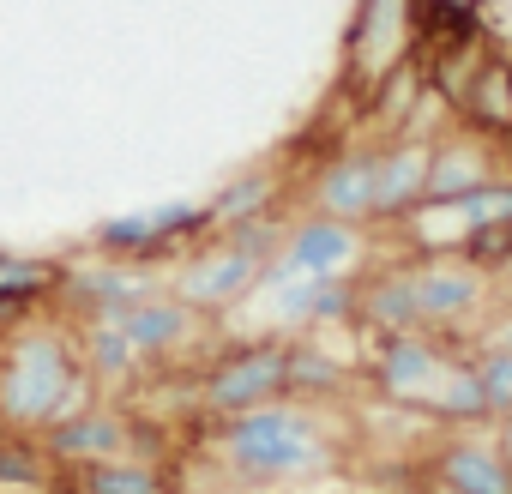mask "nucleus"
<instances>
[{"label":"nucleus","mask_w":512,"mask_h":494,"mask_svg":"<svg viewBox=\"0 0 512 494\" xmlns=\"http://www.w3.org/2000/svg\"><path fill=\"white\" fill-rule=\"evenodd\" d=\"M199 452L223 470L229 494H241V488H302V482H320L344 464L332 410L302 404V398H278V404H260V410L205 422Z\"/></svg>","instance_id":"1"},{"label":"nucleus","mask_w":512,"mask_h":494,"mask_svg":"<svg viewBox=\"0 0 512 494\" xmlns=\"http://www.w3.org/2000/svg\"><path fill=\"white\" fill-rule=\"evenodd\" d=\"M422 422H428L434 434H464V428H494V410H488V398H482V380H476V368H470V356H458V362L446 368V380H440V392H434V404L422 410Z\"/></svg>","instance_id":"20"},{"label":"nucleus","mask_w":512,"mask_h":494,"mask_svg":"<svg viewBox=\"0 0 512 494\" xmlns=\"http://www.w3.org/2000/svg\"><path fill=\"white\" fill-rule=\"evenodd\" d=\"M73 326V344H79V362H85V374H91V386L103 392V398H133L139 392V380H151V368H145V356L121 338V326H109V320H67Z\"/></svg>","instance_id":"16"},{"label":"nucleus","mask_w":512,"mask_h":494,"mask_svg":"<svg viewBox=\"0 0 512 494\" xmlns=\"http://www.w3.org/2000/svg\"><path fill=\"white\" fill-rule=\"evenodd\" d=\"M284 205H290V181H284L272 163L241 169L235 181H223V187L211 193V217H217V229H235V223H253V217H278Z\"/></svg>","instance_id":"19"},{"label":"nucleus","mask_w":512,"mask_h":494,"mask_svg":"<svg viewBox=\"0 0 512 494\" xmlns=\"http://www.w3.org/2000/svg\"><path fill=\"white\" fill-rule=\"evenodd\" d=\"M109 326H121V338L145 356V368H151V374H163V368H169V362L199 338V326H205V320H199L175 290H157V296H145L139 308L115 314Z\"/></svg>","instance_id":"14"},{"label":"nucleus","mask_w":512,"mask_h":494,"mask_svg":"<svg viewBox=\"0 0 512 494\" xmlns=\"http://www.w3.org/2000/svg\"><path fill=\"white\" fill-rule=\"evenodd\" d=\"M157 290H169V272H145V266H127V260L85 254V260H61L55 314L61 320H115V314L139 308Z\"/></svg>","instance_id":"9"},{"label":"nucleus","mask_w":512,"mask_h":494,"mask_svg":"<svg viewBox=\"0 0 512 494\" xmlns=\"http://www.w3.org/2000/svg\"><path fill=\"white\" fill-rule=\"evenodd\" d=\"M211 235H217L211 199H163V205H145V211L103 217L91 229V254L127 260V266H145V272H175Z\"/></svg>","instance_id":"5"},{"label":"nucleus","mask_w":512,"mask_h":494,"mask_svg":"<svg viewBox=\"0 0 512 494\" xmlns=\"http://www.w3.org/2000/svg\"><path fill=\"white\" fill-rule=\"evenodd\" d=\"M428 199V139H386L374 169V229H398Z\"/></svg>","instance_id":"15"},{"label":"nucleus","mask_w":512,"mask_h":494,"mask_svg":"<svg viewBox=\"0 0 512 494\" xmlns=\"http://www.w3.org/2000/svg\"><path fill=\"white\" fill-rule=\"evenodd\" d=\"M410 61H416L410 0H356V19L344 37V91L356 103H374Z\"/></svg>","instance_id":"8"},{"label":"nucleus","mask_w":512,"mask_h":494,"mask_svg":"<svg viewBox=\"0 0 512 494\" xmlns=\"http://www.w3.org/2000/svg\"><path fill=\"white\" fill-rule=\"evenodd\" d=\"M410 260V302H416V332L434 338H458L476 350L482 314L494 308V284L482 266H470L464 254H404Z\"/></svg>","instance_id":"7"},{"label":"nucleus","mask_w":512,"mask_h":494,"mask_svg":"<svg viewBox=\"0 0 512 494\" xmlns=\"http://www.w3.org/2000/svg\"><path fill=\"white\" fill-rule=\"evenodd\" d=\"M290 398V338L284 332H253V338H223L199 368H193V416L223 422L241 410H260Z\"/></svg>","instance_id":"4"},{"label":"nucleus","mask_w":512,"mask_h":494,"mask_svg":"<svg viewBox=\"0 0 512 494\" xmlns=\"http://www.w3.org/2000/svg\"><path fill=\"white\" fill-rule=\"evenodd\" d=\"M374 169H380V145H344L338 157L314 163L308 181V211L374 229Z\"/></svg>","instance_id":"13"},{"label":"nucleus","mask_w":512,"mask_h":494,"mask_svg":"<svg viewBox=\"0 0 512 494\" xmlns=\"http://www.w3.org/2000/svg\"><path fill=\"white\" fill-rule=\"evenodd\" d=\"M488 434H494V446H500V452H506V464H512V416H500Z\"/></svg>","instance_id":"24"},{"label":"nucleus","mask_w":512,"mask_h":494,"mask_svg":"<svg viewBox=\"0 0 512 494\" xmlns=\"http://www.w3.org/2000/svg\"><path fill=\"white\" fill-rule=\"evenodd\" d=\"M470 368H476V380H482V398H488L494 422H500V416H512V350L476 344V350H470Z\"/></svg>","instance_id":"22"},{"label":"nucleus","mask_w":512,"mask_h":494,"mask_svg":"<svg viewBox=\"0 0 512 494\" xmlns=\"http://www.w3.org/2000/svg\"><path fill=\"white\" fill-rule=\"evenodd\" d=\"M73 326L49 308L13 332H0V434H43L61 416L97 404Z\"/></svg>","instance_id":"2"},{"label":"nucleus","mask_w":512,"mask_h":494,"mask_svg":"<svg viewBox=\"0 0 512 494\" xmlns=\"http://www.w3.org/2000/svg\"><path fill=\"white\" fill-rule=\"evenodd\" d=\"M350 386H356V362H344V356L326 344V332L290 338V398L332 410Z\"/></svg>","instance_id":"18"},{"label":"nucleus","mask_w":512,"mask_h":494,"mask_svg":"<svg viewBox=\"0 0 512 494\" xmlns=\"http://www.w3.org/2000/svg\"><path fill=\"white\" fill-rule=\"evenodd\" d=\"M0 488H49L55 494V464L37 434H0Z\"/></svg>","instance_id":"21"},{"label":"nucleus","mask_w":512,"mask_h":494,"mask_svg":"<svg viewBox=\"0 0 512 494\" xmlns=\"http://www.w3.org/2000/svg\"><path fill=\"white\" fill-rule=\"evenodd\" d=\"M506 169H512L506 145H494V139H482L458 121L428 139V199H470L488 181H500Z\"/></svg>","instance_id":"12"},{"label":"nucleus","mask_w":512,"mask_h":494,"mask_svg":"<svg viewBox=\"0 0 512 494\" xmlns=\"http://www.w3.org/2000/svg\"><path fill=\"white\" fill-rule=\"evenodd\" d=\"M368 260H374L368 229L302 211V217H290V235H284L266 278H338V272H362Z\"/></svg>","instance_id":"10"},{"label":"nucleus","mask_w":512,"mask_h":494,"mask_svg":"<svg viewBox=\"0 0 512 494\" xmlns=\"http://www.w3.org/2000/svg\"><path fill=\"white\" fill-rule=\"evenodd\" d=\"M284 235H290V211L253 217V223H235V229H217L211 241H199L193 254L169 272V290H175L199 320H223V314H235L241 302H253L260 278H266L272 260H278Z\"/></svg>","instance_id":"3"},{"label":"nucleus","mask_w":512,"mask_h":494,"mask_svg":"<svg viewBox=\"0 0 512 494\" xmlns=\"http://www.w3.org/2000/svg\"><path fill=\"white\" fill-rule=\"evenodd\" d=\"M241 494H296V488H241Z\"/></svg>","instance_id":"25"},{"label":"nucleus","mask_w":512,"mask_h":494,"mask_svg":"<svg viewBox=\"0 0 512 494\" xmlns=\"http://www.w3.org/2000/svg\"><path fill=\"white\" fill-rule=\"evenodd\" d=\"M422 476L458 488V494H512V464L494 446L488 428H464V434H434L416 458Z\"/></svg>","instance_id":"11"},{"label":"nucleus","mask_w":512,"mask_h":494,"mask_svg":"<svg viewBox=\"0 0 512 494\" xmlns=\"http://www.w3.org/2000/svg\"><path fill=\"white\" fill-rule=\"evenodd\" d=\"M362 362H356V386L392 410L422 416L446 380V368L458 356H470V344L458 338H434V332H386V338H362Z\"/></svg>","instance_id":"6"},{"label":"nucleus","mask_w":512,"mask_h":494,"mask_svg":"<svg viewBox=\"0 0 512 494\" xmlns=\"http://www.w3.org/2000/svg\"><path fill=\"white\" fill-rule=\"evenodd\" d=\"M410 494H458V488H446V482H434V476L416 470V476H410Z\"/></svg>","instance_id":"23"},{"label":"nucleus","mask_w":512,"mask_h":494,"mask_svg":"<svg viewBox=\"0 0 512 494\" xmlns=\"http://www.w3.org/2000/svg\"><path fill=\"white\" fill-rule=\"evenodd\" d=\"M55 494H187V476L163 458H109L55 470Z\"/></svg>","instance_id":"17"},{"label":"nucleus","mask_w":512,"mask_h":494,"mask_svg":"<svg viewBox=\"0 0 512 494\" xmlns=\"http://www.w3.org/2000/svg\"><path fill=\"white\" fill-rule=\"evenodd\" d=\"M0 494H49V488H0Z\"/></svg>","instance_id":"26"}]
</instances>
